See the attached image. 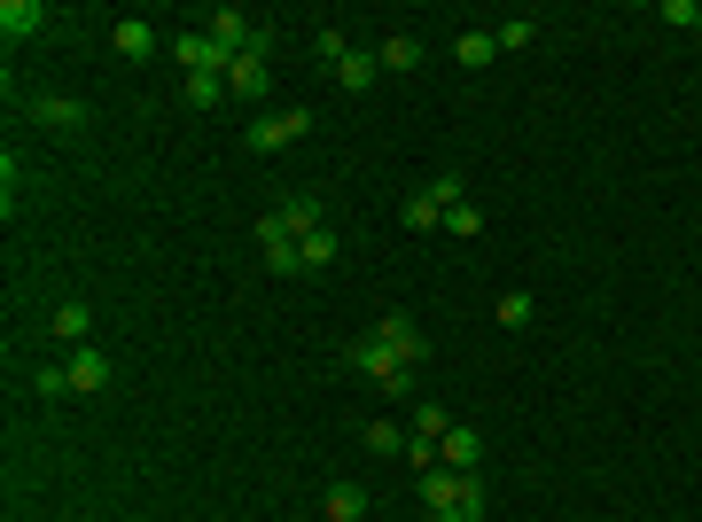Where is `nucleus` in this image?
I'll list each match as a JSON object with an SVG mask.
<instances>
[{
  "instance_id": "f257e3e1",
  "label": "nucleus",
  "mask_w": 702,
  "mask_h": 522,
  "mask_svg": "<svg viewBox=\"0 0 702 522\" xmlns=\"http://www.w3.org/2000/svg\"><path fill=\"white\" fill-rule=\"evenodd\" d=\"M421 507H429L437 522H484V484L461 476V468H429V476H421Z\"/></svg>"
},
{
  "instance_id": "f03ea898",
  "label": "nucleus",
  "mask_w": 702,
  "mask_h": 522,
  "mask_svg": "<svg viewBox=\"0 0 702 522\" xmlns=\"http://www.w3.org/2000/svg\"><path fill=\"white\" fill-rule=\"evenodd\" d=\"M343 359H351V367H360L368 382H383L391 398H414V367H406V359L391 352V343H383V335H351V343H343Z\"/></svg>"
},
{
  "instance_id": "7ed1b4c3",
  "label": "nucleus",
  "mask_w": 702,
  "mask_h": 522,
  "mask_svg": "<svg viewBox=\"0 0 702 522\" xmlns=\"http://www.w3.org/2000/svg\"><path fill=\"white\" fill-rule=\"evenodd\" d=\"M257 249H266V274H305V266H297V234H289L282 211L257 219Z\"/></svg>"
},
{
  "instance_id": "20e7f679",
  "label": "nucleus",
  "mask_w": 702,
  "mask_h": 522,
  "mask_svg": "<svg viewBox=\"0 0 702 522\" xmlns=\"http://www.w3.org/2000/svg\"><path fill=\"white\" fill-rule=\"evenodd\" d=\"M63 375H70V390H78V398H95V390H110V375H118V367H110V352L78 343V352L63 359Z\"/></svg>"
},
{
  "instance_id": "39448f33",
  "label": "nucleus",
  "mask_w": 702,
  "mask_h": 522,
  "mask_svg": "<svg viewBox=\"0 0 702 522\" xmlns=\"http://www.w3.org/2000/svg\"><path fill=\"white\" fill-rule=\"evenodd\" d=\"M305 133H312V110H274V118L250 125V148H289V141H305Z\"/></svg>"
},
{
  "instance_id": "423d86ee",
  "label": "nucleus",
  "mask_w": 702,
  "mask_h": 522,
  "mask_svg": "<svg viewBox=\"0 0 702 522\" xmlns=\"http://www.w3.org/2000/svg\"><path fill=\"white\" fill-rule=\"evenodd\" d=\"M476 460H484V437L469 421H453L446 437H437V468H461V476H476Z\"/></svg>"
},
{
  "instance_id": "0eeeda50",
  "label": "nucleus",
  "mask_w": 702,
  "mask_h": 522,
  "mask_svg": "<svg viewBox=\"0 0 702 522\" xmlns=\"http://www.w3.org/2000/svg\"><path fill=\"white\" fill-rule=\"evenodd\" d=\"M375 335H383V343H391V352H398V359H406V367H421V359H429V335H421V327H414V320H406V312H391V320H383V327H375Z\"/></svg>"
},
{
  "instance_id": "6e6552de",
  "label": "nucleus",
  "mask_w": 702,
  "mask_h": 522,
  "mask_svg": "<svg viewBox=\"0 0 702 522\" xmlns=\"http://www.w3.org/2000/svg\"><path fill=\"white\" fill-rule=\"evenodd\" d=\"M0 32L9 40H40L47 32V0H0Z\"/></svg>"
},
{
  "instance_id": "1a4fd4ad",
  "label": "nucleus",
  "mask_w": 702,
  "mask_h": 522,
  "mask_svg": "<svg viewBox=\"0 0 702 522\" xmlns=\"http://www.w3.org/2000/svg\"><path fill=\"white\" fill-rule=\"evenodd\" d=\"M32 118H40L47 133H78V125H86V102H70V95H32Z\"/></svg>"
},
{
  "instance_id": "9d476101",
  "label": "nucleus",
  "mask_w": 702,
  "mask_h": 522,
  "mask_svg": "<svg viewBox=\"0 0 702 522\" xmlns=\"http://www.w3.org/2000/svg\"><path fill=\"white\" fill-rule=\"evenodd\" d=\"M227 95H242V102L266 95V55H234L227 63Z\"/></svg>"
},
{
  "instance_id": "9b49d317",
  "label": "nucleus",
  "mask_w": 702,
  "mask_h": 522,
  "mask_svg": "<svg viewBox=\"0 0 702 522\" xmlns=\"http://www.w3.org/2000/svg\"><path fill=\"white\" fill-rule=\"evenodd\" d=\"M110 47H118L125 63H149V55H156V32H149L141 16H125V24H110Z\"/></svg>"
},
{
  "instance_id": "f8f14e48",
  "label": "nucleus",
  "mask_w": 702,
  "mask_h": 522,
  "mask_svg": "<svg viewBox=\"0 0 702 522\" xmlns=\"http://www.w3.org/2000/svg\"><path fill=\"white\" fill-rule=\"evenodd\" d=\"M375 78H383V63H375V55H360V47H351V55L336 63V86H343V95H368Z\"/></svg>"
},
{
  "instance_id": "ddd939ff",
  "label": "nucleus",
  "mask_w": 702,
  "mask_h": 522,
  "mask_svg": "<svg viewBox=\"0 0 702 522\" xmlns=\"http://www.w3.org/2000/svg\"><path fill=\"white\" fill-rule=\"evenodd\" d=\"M320 507H328V522H360V514H368V491H360V484H328Z\"/></svg>"
},
{
  "instance_id": "4468645a",
  "label": "nucleus",
  "mask_w": 702,
  "mask_h": 522,
  "mask_svg": "<svg viewBox=\"0 0 702 522\" xmlns=\"http://www.w3.org/2000/svg\"><path fill=\"white\" fill-rule=\"evenodd\" d=\"M446 429H453V413H446V406H437V398H414V437H421V445H437Z\"/></svg>"
},
{
  "instance_id": "2eb2a0df",
  "label": "nucleus",
  "mask_w": 702,
  "mask_h": 522,
  "mask_svg": "<svg viewBox=\"0 0 702 522\" xmlns=\"http://www.w3.org/2000/svg\"><path fill=\"white\" fill-rule=\"evenodd\" d=\"M375 63H383V70H414V63H421V40H414V32H391V40L375 47Z\"/></svg>"
},
{
  "instance_id": "dca6fc26",
  "label": "nucleus",
  "mask_w": 702,
  "mask_h": 522,
  "mask_svg": "<svg viewBox=\"0 0 702 522\" xmlns=\"http://www.w3.org/2000/svg\"><path fill=\"white\" fill-rule=\"evenodd\" d=\"M406 445H414V429H398V421H368V453H391V460H406Z\"/></svg>"
},
{
  "instance_id": "f3484780",
  "label": "nucleus",
  "mask_w": 702,
  "mask_h": 522,
  "mask_svg": "<svg viewBox=\"0 0 702 522\" xmlns=\"http://www.w3.org/2000/svg\"><path fill=\"white\" fill-rule=\"evenodd\" d=\"M297 266H305V274L336 266V234H328V226H320V234H297Z\"/></svg>"
},
{
  "instance_id": "a211bd4d",
  "label": "nucleus",
  "mask_w": 702,
  "mask_h": 522,
  "mask_svg": "<svg viewBox=\"0 0 702 522\" xmlns=\"http://www.w3.org/2000/svg\"><path fill=\"white\" fill-rule=\"evenodd\" d=\"M398 219H406L414 234H429V226H446V203H437V196L421 188V196H406V211H398Z\"/></svg>"
},
{
  "instance_id": "6ab92c4d",
  "label": "nucleus",
  "mask_w": 702,
  "mask_h": 522,
  "mask_svg": "<svg viewBox=\"0 0 702 522\" xmlns=\"http://www.w3.org/2000/svg\"><path fill=\"white\" fill-rule=\"evenodd\" d=\"M282 219H289V234H320V219H328V211H320V196H289V203H282Z\"/></svg>"
},
{
  "instance_id": "aec40b11",
  "label": "nucleus",
  "mask_w": 702,
  "mask_h": 522,
  "mask_svg": "<svg viewBox=\"0 0 702 522\" xmlns=\"http://www.w3.org/2000/svg\"><path fill=\"white\" fill-rule=\"evenodd\" d=\"M55 335L70 343V352H78V343L95 335V312H86V304H63V312H55Z\"/></svg>"
},
{
  "instance_id": "412c9836",
  "label": "nucleus",
  "mask_w": 702,
  "mask_h": 522,
  "mask_svg": "<svg viewBox=\"0 0 702 522\" xmlns=\"http://www.w3.org/2000/svg\"><path fill=\"white\" fill-rule=\"evenodd\" d=\"M453 55H461L469 70H484V63L500 55V40H492V32H461V40H453Z\"/></svg>"
},
{
  "instance_id": "4be33fe9",
  "label": "nucleus",
  "mask_w": 702,
  "mask_h": 522,
  "mask_svg": "<svg viewBox=\"0 0 702 522\" xmlns=\"http://www.w3.org/2000/svg\"><path fill=\"white\" fill-rule=\"evenodd\" d=\"M531 320H539V304L523 297V289H507V297H500V327H531Z\"/></svg>"
},
{
  "instance_id": "5701e85b",
  "label": "nucleus",
  "mask_w": 702,
  "mask_h": 522,
  "mask_svg": "<svg viewBox=\"0 0 702 522\" xmlns=\"http://www.w3.org/2000/svg\"><path fill=\"white\" fill-rule=\"evenodd\" d=\"M180 95H188L196 110H219V102H227V78H188V86H180Z\"/></svg>"
},
{
  "instance_id": "b1692460",
  "label": "nucleus",
  "mask_w": 702,
  "mask_h": 522,
  "mask_svg": "<svg viewBox=\"0 0 702 522\" xmlns=\"http://www.w3.org/2000/svg\"><path fill=\"white\" fill-rule=\"evenodd\" d=\"M492 40H500V55H515V47H531V40H539V24H531V16H515V24H500Z\"/></svg>"
},
{
  "instance_id": "393cba45",
  "label": "nucleus",
  "mask_w": 702,
  "mask_h": 522,
  "mask_svg": "<svg viewBox=\"0 0 702 522\" xmlns=\"http://www.w3.org/2000/svg\"><path fill=\"white\" fill-rule=\"evenodd\" d=\"M446 226L469 242V234H484V211H476V203H453V211H446Z\"/></svg>"
},
{
  "instance_id": "a878e982",
  "label": "nucleus",
  "mask_w": 702,
  "mask_h": 522,
  "mask_svg": "<svg viewBox=\"0 0 702 522\" xmlns=\"http://www.w3.org/2000/svg\"><path fill=\"white\" fill-rule=\"evenodd\" d=\"M343 55H351V40H343V32H336V24H328V32H320V63H328V70H336V63H343Z\"/></svg>"
},
{
  "instance_id": "bb28decb",
  "label": "nucleus",
  "mask_w": 702,
  "mask_h": 522,
  "mask_svg": "<svg viewBox=\"0 0 702 522\" xmlns=\"http://www.w3.org/2000/svg\"><path fill=\"white\" fill-rule=\"evenodd\" d=\"M32 382H40V398H70V375H63V367H40Z\"/></svg>"
},
{
  "instance_id": "cd10ccee",
  "label": "nucleus",
  "mask_w": 702,
  "mask_h": 522,
  "mask_svg": "<svg viewBox=\"0 0 702 522\" xmlns=\"http://www.w3.org/2000/svg\"><path fill=\"white\" fill-rule=\"evenodd\" d=\"M694 32H702V9H694Z\"/></svg>"
},
{
  "instance_id": "c85d7f7f",
  "label": "nucleus",
  "mask_w": 702,
  "mask_h": 522,
  "mask_svg": "<svg viewBox=\"0 0 702 522\" xmlns=\"http://www.w3.org/2000/svg\"><path fill=\"white\" fill-rule=\"evenodd\" d=\"M78 522H86V514H78Z\"/></svg>"
}]
</instances>
